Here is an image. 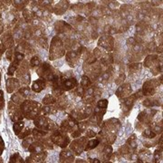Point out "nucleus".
Masks as SVG:
<instances>
[{"mask_svg": "<svg viewBox=\"0 0 163 163\" xmlns=\"http://www.w3.org/2000/svg\"><path fill=\"white\" fill-rule=\"evenodd\" d=\"M20 109L24 115V117L29 120H35L38 115L41 114V104L37 101L25 100L23 103L20 104Z\"/></svg>", "mask_w": 163, "mask_h": 163, "instance_id": "obj_1", "label": "nucleus"}, {"mask_svg": "<svg viewBox=\"0 0 163 163\" xmlns=\"http://www.w3.org/2000/svg\"><path fill=\"white\" fill-rule=\"evenodd\" d=\"M65 54L64 46L58 36H54L52 40L50 46V60H55L61 58Z\"/></svg>", "mask_w": 163, "mask_h": 163, "instance_id": "obj_2", "label": "nucleus"}, {"mask_svg": "<svg viewBox=\"0 0 163 163\" xmlns=\"http://www.w3.org/2000/svg\"><path fill=\"white\" fill-rule=\"evenodd\" d=\"M34 123H35L36 128L40 129V130L45 131L56 130V125L54 124V122L51 121L46 115H38V116L34 120Z\"/></svg>", "mask_w": 163, "mask_h": 163, "instance_id": "obj_3", "label": "nucleus"}, {"mask_svg": "<svg viewBox=\"0 0 163 163\" xmlns=\"http://www.w3.org/2000/svg\"><path fill=\"white\" fill-rule=\"evenodd\" d=\"M37 74L41 78L45 79V81H50V82H52L56 76L59 75V73L57 74L53 68L51 66V64L48 63H44L38 66Z\"/></svg>", "mask_w": 163, "mask_h": 163, "instance_id": "obj_4", "label": "nucleus"}, {"mask_svg": "<svg viewBox=\"0 0 163 163\" xmlns=\"http://www.w3.org/2000/svg\"><path fill=\"white\" fill-rule=\"evenodd\" d=\"M50 139L53 144H56L61 148H66L67 145L70 143V138L68 137L66 132L61 131L60 129L53 131Z\"/></svg>", "mask_w": 163, "mask_h": 163, "instance_id": "obj_5", "label": "nucleus"}, {"mask_svg": "<svg viewBox=\"0 0 163 163\" xmlns=\"http://www.w3.org/2000/svg\"><path fill=\"white\" fill-rule=\"evenodd\" d=\"M8 113L10 119L14 121H22L24 118V115L21 112V109L18 106V104L13 103L12 101H10L8 103Z\"/></svg>", "mask_w": 163, "mask_h": 163, "instance_id": "obj_6", "label": "nucleus"}, {"mask_svg": "<svg viewBox=\"0 0 163 163\" xmlns=\"http://www.w3.org/2000/svg\"><path fill=\"white\" fill-rule=\"evenodd\" d=\"M87 138L86 137H78V139L74 140L71 142L70 149L75 155H80L84 151H85V147L87 144Z\"/></svg>", "mask_w": 163, "mask_h": 163, "instance_id": "obj_7", "label": "nucleus"}, {"mask_svg": "<svg viewBox=\"0 0 163 163\" xmlns=\"http://www.w3.org/2000/svg\"><path fill=\"white\" fill-rule=\"evenodd\" d=\"M160 85V81H158L157 79H152L147 81L146 83L143 84V87H142V93L145 96H153L156 88Z\"/></svg>", "mask_w": 163, "mask_h": 163, "instance_id": "obj_8", "label": "nucleus"}, {"mask_svg": "<svg viewBox=\"0 0 163 163\" xmlns=\"http://www.w3.org/2000/svg\"><path fill=\"white\" fill-rule=\"evenodd\" d=\"M60 80L63 86V89L64 91H70L78 85L77 80L73 76L71 77H61L60 76Z\"/></svg>", "mask_w": 163, "mask_h": 163, "instance_id": "obj_9", "label": "nucleus"}, {"mask_svg": "<svg viewBox=\"0 0 163 163\" xmlns=\"http://www.w3.org/2000/svg\"><path fill=\"white\" fill-rule=\"evenodd\" d=\"M98 45L101 46L103 49L109 51H112L113 49V38L111 36H101L98 42Z\"/></svg>", "mask_w": 163, "mask_h": 163, "instance_id": "obj_10", "label": "nucleus"}, {"mask_svg": "<svg viewBox=\"0 0 163 163\" xmlns=\"http://www.w3.org/2000/svg\"><path fill=\"white\" fill-rule=\"evenodd\" d=\"M77 124H78V122L70 116L67 120L63 121V123L60 126V130L64 132H72Z\"/></svg>", "mask_w": 163, "mask_h": 163, "instance_id": "obj_11", "label": "nucleus"}, {"mask_svg": "<svg viewBox=\"0 0 163 163\" xmlns=\"http://www.w3.org/2000/svg\"><path fill=\"white\" fill-rule=\"evenodd\" d=\"M79 56H80V53L76 50L68 51L66 53V55H65L66 63L72 67L75 66V64L78 63V61H79Z\"/></svg>", "mask_w": 163, "mask_h": 163, "instance_id": "obj_12", "label": "nucleus"}, {"mask_svg": "<svg viewBox=\"0 0 163 163\" xmlns=\"http://www.w3.org/2000/svg\"><path fill=\"white\" fill-rule=\"evenodd\" d=\"M20 86V82L17 78H8L5 80V87L8 92L11 93L18 89Z\"/></svg>", "mask_w": 163, "mask_h": 163, "instance_id": "obj_13", "label": "nucleus"}, {"mask_svg": "<svg viewBox=\"0 0 163 163\" xmlns=\"http://www.w3.org/2000/svg\"><path fill=\"white\" fill-rule=\"evenodd\" d=\"M131 92V86L130 84H121L116 91V95L119 98H126Z\"/></svg>", "mask_w": 163, "mask_h": 163, "instance_id": "obj_14", "label": "nucleus"}, {"mask_svg": "<svg viewBox=\"0 0 163 163\" xmlns=\"http://www.w3.org/2000/svg\"><path fill=\"white\" fill-rule=\"evenodd\" d=\"M45 145L41 142L40 140H34L32 143L29 145V147L27 148V149L29 151L30 153H40L43 152L45 151Z\"/></svg>", "mask_w": 163, "mask_h": 163, "instance_id": "obj_15", "label": "nucleus"}, {"mask_svg": "<svg viewBox=\"0 0 163 163\" xmlns=\"http://www.w3.org/2000/svg\"><path fill=\"white\" fill-rule=\"evenodd\" d=\"M46 151H43L40 153H31L29 157H27L26 162H42L45 160L46 158Z\"/></svg>", "mask_w": 163, "mask_h": 163, "instance_id": "obj_16", "label": "nucleus"}, {"mask_svg": "<svg viewBox=\"0 0 163 163\" xmlns=\"http://www.w3.org/2000/svg\"><path fill=\"white\" fill-rule=\"evenodd\" d=\"M61 162H73L74 161V155L71 149H63L60 153Z\"/></svg>", "mask_w": 163, "mask_h": 163, "instance_id": "obj_17", "label": "nucleus"}, {"mask_svg": "<svg viewBox=\"0 0 163 163\" xmlns=\"http://www.w3.org/2000/svg\"><path fill=\"white\" fill-rule=\"evenodd\" d=\"M45 87H46V82H45V80L43 79V78H40V79L36 80L33 83V84H32V90L35 92H42L43 90H45Z\"/></svg>", "mask_w": 163, "mask_h": 163, "instance_id": "obj_18", "label": "nucleus"}, {"mask_svg": "<svg viewBox=\"0 0 163 163\" xmlns=\"http://www.w3.org/2000/svg\"><path fill=\"white\" fill-rule=\"evenodd\" d=\"M137 96H136V94H132V95H129L124 99L123 101V111L125 112H129L131 109V107L133 106L135 101L137 100Z\"/></svg>", "mask_w": 163, "mask_h": 163, "instance_id": "obj_19", "label": "nucleus"}, {"mask_svg": "<svg viewBox=\"0 0 163 163\" xmlns=\"http://www.w3.org/2000/svg\"><path fill=\"white\" fill-rule=\"evenodd\" d=\"M68 5H69V3H68V0H61V1L55 5L53 11L57 15H63V14L67 10Z\"/></svg>", "mask_w": 163, "mask_h": 163, "instance_id": "obj_20", "label": "nucleus"}, {"mask_svg": "<svg viewBox=\"0 0 163 163\" xmlns=\"http://www.w3.org/2000/svg\"><path fill=\"white\" fill-rule=\"evenodd\" d=\"M159 56L156 55V54H151V55H148L145 58L144 61V66L146 67H153L155 65L159 64Z\"/></svg>", "mask_w": 163, "mask_h": 163, "instance_id": "obj_21", "label": "nucleus"}, {"mask_svg": "<svg viewBox=\"0 0 163 163\" xmlns=\"http://www.w3.org/2000/svg\"><path fill=\"white\" fill-rule=\"evenodd\" d=\"M25 98H26L25 95H24L21 92L18 90V92H15L11 96V101H13V103H16V104L19 105V104H21L23 101L25 100Z\"/></svg>", "mask_w": 163, "mask_h": 163, "instance_id": "obj_22", "label": "nucleus"}, {"mask_svg": "<svg viewBox=\"0 0 163 163\" xmlns=\"http://www.w3.org/2000/svg\"><path fill=\"white\" fill-rule=\"evenodd\" d=\"M55 28L60 33H66L72 30V27L64 21H58L55 24Z\"/></svg>", "mask_w": 163, "mask_h": 163, "instance_id": "obj_23", "label": "nucleus"}, {"mask_svg": "<svg viewBox=\"0 0 163 163\" xmlns=\"http://www.w3.org/2000/svg\"><path fill=\"white\" fill-rule=\"evenodd\" d=\"M1 44H3L5 46V48H10V47L13 46V44H14L13 36L10 35V34H6V35H5L2 37V43Z\"/></svg>", "mask_w": 163, "mask_h": 163, "instance_id": "obj_24", "label": "nucleus"}, {"mask_svg": "<svg viewBox=\"0 0 163 163\" xmlns=\"http://www.w3.org/2000/svg\"><path fill=\"white\" fill-rule=\"evenodd\" d=\"M58 109L56 107H53L50 105H45V107H43L41 109V113L42 115H48V114H53L57 112Z\"/></svg>", "mask_w": 163, "mask_h": 163, "instance_id": "obj_25", "label": "nucleus"}, {"mask_svg": "<svg viewBox=\"0 0 163 163\" xmlns=\"http://www.w3.org/2000/svg\"><path fill=\"white\" fill-rule=\"evenodd\" d=\"M25 127V123L22 121H16L15 123L13 125V131H14V133L16 135H19L20 133L22 132L23 129Z\"/></svg>", "mask_w": 163, "mask_h": 163, "instance_id": "obj_26", "label": "nucleus"}, {"mask_svg": "<svg viewBox=\"0 0 163 163\" xmlns=\"http://www.w3.org/2000/svg\"><path fill=\"white\" fill-rule=\"evenodd\" d=\"M47 133H48V131H43V130H40V129L38 128H35L34 130H32V134L34 135V137H36L38 139V140L40 139L44 138L45 136L47 135Z\"/></svg>", "mask_w": 163, "mask_h": 163, "instance_id": "obj_27", "label": "nucleus"}, {"mask_svg": "<svg viewBox=\"0 0 163 163\" xmlns=\"http://www.w3.org/2000/svg\"><path fill=\"white\" fill-rule=\"evenodd\" d=\"M43 103L45 105H50V104H53L56 103V98L53 96V94H46L45 96L43 98Z\"/></svg>", "mask_w": 163, "mask_h": 163, "instance_id": "obj_28", "label": "nucleus"}, {"mask_svg": "<svg viewBox=\"0 0 163 163\" xmlns=\"http://www.w3.org/2000/svg\"><path fill=\"white\" fill-rule=\"evenodd\" d=\"M100 140L99 139H92L90 140L89 141H87V144L85 147V151H89V149H92L94 148H96L100 144Z\"/></svg>", "mask_w": 163, "mask_h": 163, "instance_id": "obj_29", "label": "nucleus"}, {"mask_svg": "<svg viewBox=\"0 0 163 163\" xmlns=\"http://www.w3.org/2000/svg\"><path fill=\"white\" fill-rule=\"evenodd\" d=\"M103 158L105 160H110L111 159V156L112 155V148L111 145H105L103 149Z\"/></svg>", "mask_w": 163, "mask_h": 163, "instance_id": "obj_30", "label": "nucleus"}, {"mask_svg": "<svg viewBox=\"0 0 163 163\" xmlns=\"http://www.w3.org/2000/svg\"><path fill=\"white\" fill-rule=\"evenodd\" d=\"M142 135H143V137L147 140H152L156 137V134L151 129H146V130H144L143 133H142Z\"/></svg>", "mask_w": 163, "mask_h": 163, "instance_id": "obj_31", "label": "nucleus"}, {"mask_svg": "<svg viewBox=\"0 0 163 163\" xmlns=\"http://www.w3.org/2000/svg\"><path fill=\"white\" fill-rule=\"evenodd\" d=\"M9 162L10 163H22V162H24V160H23V159H22V157L21 156H20V154L19 153H14L11 157H10V160H9Z\"/></svg>", "mask_w": 163, "mask_h": 163, "instance_id": "obj_32", "label": "nucleus"}, {"mask_svg": "<svg viewBox=\"0 0 163 163\" xmlns=\"http://www.w3.org/2000/svg\"><path fill=\"white\" fill-rule=\"evenodd\" d=\"M81 85L83 86L84 89H87L88 87H90L92 85V81L90 80V78L86 76V75H84L82 77V82H81Z\"/></svg>", "mask_w": 163, "mask_h": 163, "instance_id": "obj_33", "label": "nucleus"}, {"mask_svg": "<svg viewBox=\"0 0 163 163\" xmlns=\"http://www.w3.org/2000/svg\"><path fill=\"white\" fill-rule=\"evenodd\" d=\"M90 126V121H81V122H79L78 123V129H79V131L83 133V132H84L87 129H88V127Z\"/></svg>", "mask_w": 163, "mask_h": 163, "instance_id": "obj_34", "label": "nucleus"}, {"mask_svg": "<svg viewBox=\"0 0 163 163\" xmlns=\"http://www.w3.org/2000/svg\"><path fill=\"white\" fill-rule=\"evenodd\" d=\"M41 64V60L39 58V56L37 55H35L33 56L30 60V65L32 67H36V66H39Z\"/></svg>", "mask_w": 163, "mask_h": 163, "instance_id": "obj_35", "label": "nucleus"}, {"mask_svg": "<svg viewBox=\"0 0 163 163\" xmlns=\"http://www.w3.org/2000/svg\"><path fill=\"white\" fill-rule=\"evenodd\" d=\"M35 140V139L32 138V137H29V136H27V137L24 138L23 139V141H22V146L24 148H28L29 145L32 143V142Z\"/></svg>", "mask_w": 163, "mask_h": 163, "instance_id": "obj_36", "label": "nucleus"}, {"mask_svg": "<svg viewBox=\"0 0 163 163\" xmlns=\"http://www.w3.org/2000/svg\"><path fill=\"white\" fill-rule=\"evenodd\" d=\"M162 158V149H156L154 154H153V159H154V162H159L160 160H161Z\"/></svg>", "mask_w": 163, "mask_h": 163, "instance_id": "obj_37", "label": "nucleus"}, {"mask_svg": "<svg viewBox=\"0 0 163 163\" xmlns=\"http://www.w3.org/2000/svg\"><path fill=\"white\" fill-rule=\"evenodd\" d=\"M23 15H24V17H25V19L26 22H30L31 20H32L33 15H32V13H31L28 9L25 8L24 11H23Z\"/></svg>", "mask_w": 163, "mask_h": 163, "instance_id": "obj_38", "label": "nucleus"}, {"mask_svg": "<svg viewBox=\"0 0 163 163\" xmlns=\"http://www.w3.org/2000/svg\"><path fill=\"white\" fill-rule=\"evenodd\" d=\"M130 68V71L131 73H137L140 69V63H137V64H130L129 66Z\"/></svg>", "mask_w": 163, "mask_h": 163, "instance_id": "obj_39", "label": "nucleus"}, {"mask_svg": "<svg viewBox=\"0 0 163 163\" xmlns=\"http://www.w3.org/2000/svg\"><path fill=\"white\" fill-rule=\"evenodd\" d=\"M22 131H23V133H20V134L18 135V138H19L20 140H23L24 138L27 137V136H29V135L32 133V130H31V129H26V130Z\"/></svg>", "mask_w": 163, "mask_h": 163, "instance_id": "obj_40", "label": "nucleus"}, {"mask_svg": "<svg viewBox=\"0 0 163 163\" xmlns=\"http://www.w3.org/2000/svg\"><path fill=\"white\" fill-rule=\"evenodd\" d=\"M84 92H85V89L83 87V86H76V90H75V93L76 95H78V96L80 97H83L84 94Z\"/></svg>", "mask_w": 163, "mask_h": 163, "instance_id": "obj_41", "label": "nucleus"}, {"mask_svg": "<svg viewBox=\"0 0 163 163\" xmlns=\"http://www.w3.org/2000/svg\"><path fill=\"white\" fill-rule=\"evenodd\" d=\"M17 68H18V67H16V65H14L13 64H11L9 65V67H8V75H10V76L14 75V74H15V73H16V71L17 70Z\"/></svg>", "mask_w": 163, "mask_h": 163, "instance_id": "obj_42", "label": "nucleus"}, {"mask_svg": "<svg viewBox=\"0 0 163 163\" xmlns=\"http://www.w3.org/2000/svg\"><path fill=\"white\" fill-rule=\"evenodd\" d=\"M108 106V101L106 99L103 100H100L97 103V107L101 108V109H106Z\"/></svg>", "mask_w": 163, "mask_h": 163, "instance_id": "obj_43", "label": "nucleus"}, {"mask_svg": "<svg viewBox=\"0 0 163 163\" xmlns=\"http://www.w3.org/2000/svg\"><path fill=\"white\" fill-rule=\"evenodd\" d=\"M124 79H125V74H124V73H121L120 75H119V77L117 78V80L115 81V83H116L118 85H119V84H121L122 83H123Z\"/></svg>", "mask_w": 163, "mask_h": 163, "instance_id": "obj_44", "label": "nucleus"}, {"mask_svg": "<svg viewBox=\"0 0 163 163\" xmlns=\"http://www.w3.org/2000/svg\"><path fill=\"white\" fill-rule=\"evenodd\" d=\"M85 134H86V137L87 138H93L95 135H96V132L92 130H86L85 131Z\"/></svg>", "mask_w": 163, "mask_h": 163, "instance_id": "obj_45", "label": "nucleus"}, {"mask_svg": "<svg viewBox=\"0 0 163 163\" xmlns=\"http://www.w3.org/2000/svg\"><path fill=\"white\" fill-rule=\"evenodd\" d=\"M5 106V100H4V92L0 90V110Z\"/></svg>", "mask_w": 163, "mask_h": 163, "instance_id": "obj_46", "label": "nucleus"}, {"mask_svg": "<svg viewBox=\"0 0 163 163\" xmlns=\"http://www.w3.org/2000/svg\"><path fill=\"white\" fill-rule=\"evenodd\" d=\"M4 149H5V142H4L2 137L0 136V156H1V154L3 153Z\"/></svg>", "mask_w": 163, "mask_h": 163, "instance_id": "obj_47", "label": "nucleus"}, {"mask_svg": "<svg viewBox=\"0 0 163 163\" xmlns=\"http://www.w3.org/2000/svg\"><path fill=\"white\" fill-rule=\"evenodd\" d=\"M14 4H15L16 8H21L22 6V8H24V6H25V5L22 3L21 0H14Z\"/></svg>", "mask_w": 163, "mask_h": 163, "instance_id": "obj_48", "label": "nucleus"}, {"mask_svg": "<svg viewBox=\"0 0 163 163\" xmlns=\"http://www.w3.org/2000/svg\"><path fill=\"white\" fill-rule=\"evenodd\" d=\"M8 51V50H6ZM12 54H13V50L12 49H9L8 52H6V58L8 60H11L12 59Z\"/></svg>", "mask_w": 163, "mask_h": 163, "instance_id": "obj_49", "label": "nucleus"}, {"mask_svg": "<svg viewBox=\"0 0 163 163\" xmlns=\"http://www.w3.org/2000/svg\"><path fill=\"white\" fill-rule=\"evenodd\" d=\"M90 162H94V163H100V160H98V159H89Z\"/></svg>", "mask_w": 163, "mask_h": 163, "instance_id": "obj_50", "label": "nucleus"}, {"mask_svg": "<svg viewBox=\"0 0 163 163\" xmlns=\"http://www.w3.org/2000/svg\"><path fill=\"white\" fill-rule=\"evenodd\" d=\"M2 31H3V27H2V25H1V26H0V34L2 33Z\"/></svg>", "mask_w": 163, "mask_h": 163, "instance_id": "obj_51", "label": "nucleus"}, {"mask_svg": "<svg viewBox=\"0 0 163 163\" xmlns=\"http://www.w3.org/2000/svg\"><path fill=\"white\" fill-rule=\"evenodd\" d=\"M0 85H1V73H0Z\"/></svg>", "mask_w": 163, "mask_h": 163, "instance_id": "obj_52", "label": "nucleus"}]
</instances>
